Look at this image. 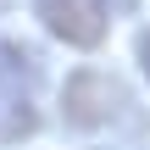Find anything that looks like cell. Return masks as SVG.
<instances>
[{
    "label": "cell",
    "mask_w": 150,
    "mask_h": 150,
    "mask_svg": "<svg viewBox=\"0 0 150 150\" xmlns=\"http://www.w3.org/2000/svg\"><path fill=\"white\" fill-rule=\"evenodd\" d=\"M61 117L67 128L78 134H106V128H139V111H134V95L122 89V78L111 72H72L67 78V95H61Z\"/></svg>",
    "instance_id": "cell-1"
},
{
    "label": "cell",
    "mask_w": 150,
    "mask_h": 150,
    "mask_svg": "<svg viewBox=\"0 0 150 150\" xmlns=\"http://www.w3.org/2000/svg\"><path fill=\"white\" fill-rule=\"evenodd\" d=\"M39 128V56L0 39V145H22Z\"/></svg>",
    "instance_id": "cell-2"
},
{
    "label": "cell",
    "mask_w": 150,
    "mask_h": 150,
    "mask_svg": "<svg viewBox=\"0 0 150 150\" xmlns=\"http://www.w3.org/2000/svg\"><path fill=\"white\" fill-rule=\"evenodd\" d=\"M33 11L61 45L95 50L106 39V0H33Z\"/></svg>",
    "instance_id": "cell-3"
},
{
    "label": "cell",
    "mask_w": 150,
    "mask_h": 150,
    "mask_svg": "<svg viewBox=\"0 0 150 150\" xmlns=\"http://www.w3.org/2000/svg\"><path fill=\"white\" fill-rule=\"evenodd\" d=\"M139 61H145V72H150V33L139 39Z\"/></svg>",
    "instance_id": "cell-4"
},
{
    "label": "cell",
    "mask_w": 150,
    "mask_h": 150,
    "mask_svg": "<svg viewBox=\"0 0 150 150\" xmlns=\"http://www.w3.org/2000/svg\"><path fill=\"white\" fill-rule=\"evenodd\" d=\"M6 6H11V0H0V11H6Z\"/></svg>",
    "instance_id": "cell-5"
}]
</instances>
